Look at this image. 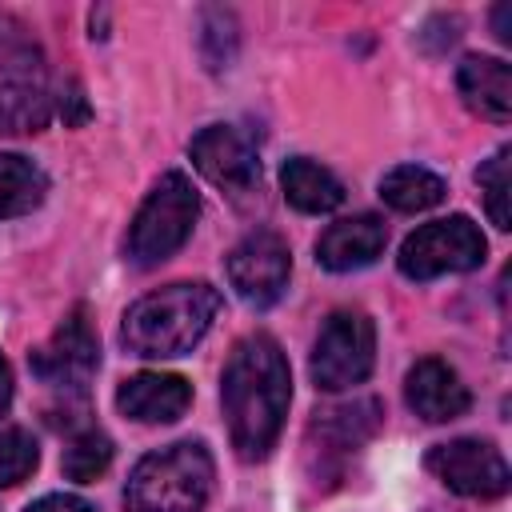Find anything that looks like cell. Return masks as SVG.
Wrapping results in <instances>:
<instances>
[{"mask_svg": "<svg viewBox=\"0 0 512 512\" xmlns=\"http://www.w3.org/2000/svg\"><path fill=\"white\" fill-rule=\"evenodd\" d=\"M288 400H292V376L280 344L268 332L244 336L232 348L220 380V404L240 460H264L272 452L288 416Z\"/></svg>", "mask_w": 512, "mask_h": 512, "instance_id": "obj_1", "label": "cell"}, {"mask_svg": "<svg viewBox=\"0 0 512 512\" xmlns=\"http://www.w3.org/2000/svg\"><path fill=\"white\" fill-rule=\"evenodd\" d=\"M216 312H220V292L212 284L180 280V284L140 296L124 312L120 340L128 344V352L148 356V360L184 356L204 340Z\"/></svg>", "mask_w": 512, "mask_h": 512, "instance_id": "obj_2", "label": "cell"}, {"mask_svg": "<svg viewBox=\"0 0 512 512\" xmlns=\"http://www.w3.org/2000/svg\"><path fill=\"white\" fill-rule=\"evenodd\" d=\"M212 492V456L200 440H176L168 448L148 452L128 484V512H200Z\"/></svg>", "mask_w": 512, "mask_h": 512, "instance_id": "obj_3", "label": "cell"}, {"mask_svg": "<svg viewBox=\"0 0 512 512\" xmlns=\"http://www.w3.org/2000/svg\"><path fill=\"white\" fill-rule=\"evenodd\" d=\"M48 68L40 44L12 16H0V136L40 132L48 124Z\"/></svg>", "mask_w": 512, "mask_h": 512, "instance_id": "obj_4", "label": "cell"}, {"mask_svg": "<svg viewBox=\"0 0 512 512\" xmlns=\"http://www.w3.org/2000/svg\"><path fill=\"white\" fill-rule=\"evenodd\" d=\"M200 216V196L184 172H164L128 228V260L152 268L184 248Z\"/></svg>", "mask_w": 512, "mask_h": 512, "instance_id": "obj_5", "label": "cell"}, {"mask_svg": "<svg viewBox=\"0 0 512 512\" xmlns=\"http://www.w3.org/2000/svg\"><path fill=\"white\" fill-rule=\"evenodd\" d=\"M376 364V324L356 308H336L312 344V380L324 392L364 384Z\"/></svg>", "mask_w": 512, "mask_h": 512, "instance_id": "obj_6", "label": "cell"}, {"mask_svg": "<svg viewBox=\"0 0 512 512\" xmlns=\"http://www.w3.org/2000/svg\"><path fill=\"white\" fill-rule=\"evenodd\" d=\"M484 256H488L484 232L468 216H444V220L420 224L404 240L396 264L408 280H436L448 272H472L484 264Z\"/></svg>", "mask_w": 512, "mask_h": 512, "instance_id": "obj_7", "label": "cell"}, {"mask_svg": "<svg viewBox=\"0 0 512 512\" xmlns=\"http://www.w3.org/2000/svg\"><path fill=\"white\" fill-rule=\"evenodd\" d=\"M28 368L48 388H60V392H84L88 388V380L100 368V336H96L84 304H76L60 320V328L40 348H32Z\"/></svg>", "mask_w": 512, "mask_h": 512, "instance_id": "obj_8", "label": "cell"}, {"mask_svg": "<svg viewBox=\"0 0 512 512\" xmlns=\"http://www.w3.org/2000/svg\"><path fill=\"white\" fill-rule=\"evenodd\" d=\"M424 464L444 488L468 500H496L508 492V480H512L500 448H492L488 440H472V436L436 444L424 456Z\"/></svg>", "mask_w": 512, "mask_h": 512, "instance_id": "obj_9", "label": "cell"}, {"mask_svg": "<svg viewBox=\"0 0 512 512\" xmlns=\"http://www.w3.org/2000/svg\"><path fill=\"white\" fill-rule=\"evenodd\" d=\"M228 284L236 288V296L244 304L268 308L272 300H280V292L288 288V272H292V252L284 244L280 232L272 228H256L248 232L232 252H228Z\"/></svg>", "mask_w": 512, "mask_h": 512, "instance_id": "obj_10", "label": "cell"}, {"mask_svg": "<svg viewBox=\"0 0 512 512\" xmlns=\"http://www.w3.org/2000/svg\"><path fill=\"white\" fill-rule=\"evenodd\" d=\"M188 156L196 164V172L224 188L228 196H248L256 184H260V156H256V144L232 128V124H208L192 136L188 144Z\"/></svg>", "mask_w": 512, "mask_h": 512, "instance_id": "obj_11", "label": "cell"}, {"mask_svg": "<svg viewBox=\"0 0 512 512\" xmlns=\"http://www.w3.org/2000/svg\"><path fill=\"white\" fill-rule=\"evenodd\" d=\"M404 396H408V408L416 416H424L428 424H444V420H456L472 408V396L468 388L460 384L456 368H448L444 360L436 356H424L408 368L404 376Z\"/></svg>", "mask_w": 512, "mask_h": 512, "instance_id": "obj_12", "label": "cell"}, {"mask_svg": "<svg viewBox=\"0 0 512 512\" xmlns=\"http://www.w3.org/2000/svg\"><path fill=\"white\" fill-rule=\"evenodd\" d=\"M192 384L176 372H136L116 388V408L140 424H172L188 412Z\"/></svg>", "mask_w": 512, "mask_h": 512, "instance_id": "obj_13", "label": "cell"}, {"mask_svg": "<svg viewBox=\"0 0 512 512\" xmlns=\"http://www.w3.org/2000/svg\"><path fill=\"white\" fill-rule=\"evenodd\" d=\"M384 244H388V224L372 212H360V216H344L320 232L316 260L328 272H356V268H368L384 252Z\"/></svg>", "mask_w": 512, "mask_h": 512, "instance_id": "obj_14", "label": "cell"}, {"mask_svg": "<svg viewBox=\"0 0 512 512\" xmlns=\"http://www.w3.org/2000/svg\"><path fill=\"white\" fill-rule=\"evenodd\" d=\"M456 88L460 100L492 120V124H508L512 116V68L500 56H464L456 68Z\"/></svg>", "mask_w": 512, "mask_h": 512, "instance_id": "obj_15", "label": "cell"}, {"mask_svg": "<svg viewBox=\"0 0 512 512\" xmlns=\"http://www.w3.org/2000/svg\"><path fill=\"white\" fill-rule=\"evenodd\" d=\"M280 184H284V200L308 216H320V212H332L344 204V184L324 164H316L308 156H292L280 168Z\"/></svg>", "mask_w": 512, "mask_h": 512, "instance_id": "obj_16", "label": "cell"}, {"mask_svg": "<svg viewBox=\"0 0 512 512\" xmlns=\"http://www.w3.org/2000/svg\"><path fill=\"white\" fill-rule=\"evenodd\" d=\"M380 424V408L376 400H360V404H348V408H328L312 420V432L308 436H320L324 452H356Z\"/></svg>", "mask_w": 512, "mask_h": 512, "instance_id": "obj_17", "label": "cell"}, {"mask_svg": "<svg viewBox=\"0 0 512 512\" xmlns=\"http://www.w3.org/2000/svg\"><path fill=\"white\" fill-rule=\"evenodd\" d=\"M48 176L20 152H0V220L28 216L44 204Z\"/></svg>", "mask_w": 512, "mask_h": 512, "instance_id": "obj_18", "label": "cell"}, {"mask_svg": "<svg viewBox=\"0 0 512 512\" xmlns=\"http://www.w3.org/2000/svg\"><path fill=\"white\" fill-rule=\"evenodd\" d=\"M380 200L396 212H424L444 200V180L420 164H400L380 180Z\"/></svg>", "mask_w": 512, "mask_h": 512, "instance_id": "obj_19", "label": "cell"}, {"mask_svg": "<svg viewBox=\"0 0 512 512\" xmlns=\"http://www.w3.org/2000/svg\"><path fill=\"white\" fill-rule=\"evenodd\" d=\"M60 464H64V476H68V480L92 484V480H100V476L108 472V464H112V440H108L100 428H84V432H76V436L68 440Z\"/></svg>", "mask_w": 512, "mask_h": 512, "instance_id": "obj_20", "label": "cell"}, {"mask_svg": "<svg viewBox=\"0 0 512 512\" xmlns=\"http://www.w3.org/2000/svg\"><path fill=\"white\" fill-rule=\"evenodd\" d=\"M200 52L212 72L228 68L236 56V20L228 8H204L200 12Z\"/></svg>", "mask_w": 512, "mask_h": 512, "instance_id": "obj_21", "label": "cell"}, {"mask_svg": "<svg viewBox=\"0 0 512 512\" xmlns=\"http://www.w3.org/2000/svg\"><path fill=\"white\" fill-rule=\"evenodd\" d=\"M508 148H496L492 152V160H484L480 164V172H476V184H480V192H484V204H488V216H492V224L496 228H512V212H508Z\"/></svg>", "mask_w": 512, "mask_h": 512, "instance_id": "obj_22", "label": "cell"}, {"mask_svg": "<svg viewBox=\"0 0 512 512\" xmlns=\"http://www.w3.org/2000/svg\"><path fill=\"white\" fill-rule=\"evenodd\" d=\"M40 452L24 428H0V488H12L32 476Z\"/></svg>", "mask_w": 512, "mask_h": 512, "instance_id": "obj_23", "label": "cell"}, {"mask_svg": "<svg viewBox=\"0 0 512 512\" xmlns=\"http://www.w3.org/2000/svg\"><path fill=\"white\" fill-rule=\"evenodd\" d=\"M60 116H64V124H72V128H80V124L88 120V100H84V88H80L76 80L60 92Z\"/></svg>", "mask_w": 512, "mask_h": 512, "instance_id": "obj_24", "label": "cell"}, {"mask_svg": "<svg viewBox=\"0 0 512 512\" xmlns=\"http://www.w3.org/2000/svg\"><path fill=\"white\" fill-rule=\"evenodd\" d=\"M24 512H96L88 500L80 496H68V492H52V496H40L36 504H28Z\"/></svg>", "mask_w": 512, "mask_h": 512, "instance_id": "obj_25", "label": "cell"}, {"mask_svg": "<svg viewBox=\"0 0 512 512\" xmlns=\"http://www.w3.org/2000/svg\"><path fill=\"white\" fill-rule=\"evenodd\" d=\"M492 24H496V36L508 44V40H512V4H500V8L492 12Z\"/></svg>", "mask_w": 512, "mask_h": 512, "instance_id": "obj_26", "label": "cell"}, {"mask_svg": "<svg viewBox=\"0 0 512 512\" xmlns=\"http://www.w3.org/2000/svg\"><path fill=\"white\" fill-rule=\"evenodd\" d=\"M8 404H12V372H8V360L0 356V416L8 412Z\"/></svg>", "mask_w": 512, "mask_h": 512, "instance_id": "obj_27", "label": "cell"}]
</instances>
